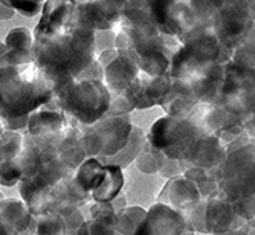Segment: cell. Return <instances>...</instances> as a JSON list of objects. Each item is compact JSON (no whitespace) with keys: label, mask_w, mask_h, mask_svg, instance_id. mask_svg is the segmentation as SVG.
I'll use <instances>...</instances> for the list:
<instances>
[{"label":"cell","mask_w":255,"mask_h":235,"mask_svg":"<svg viewBox=\"0 0 255 235\" xmlns=\"http://www.w3.org/2000/svg\"><path fill=\"white\" fill-rule=\"evenodd\" d=\"M185 217V232H200V234H223L243 228L248 222L240 219L233 203L225 199L200 200Z\"/></svg>","instance_id":"cell-8"},{"label":"cell","mask_w":255,"mask_h":235,"mask_svg":"<svg viewBox=\"0 0 255 235\" xmlns=\"http://www.w3.org/2000/svg\"><path fill=\"white\" fill-rule=\"evenodd\" d=\"M3 199H5V197H3V194H2V193H0V202H2Z\"/></svg>","instance_id":"cell-39"},{"label":"cell","mask_w":255,"mask_h":235,"mask_svg":"<svg viewBox=\"0 0 255 235\" xmlns=\"http://www.w3.org/2000/svg\"><path fill=\"white\" fill-rule=\"evenodd\" d=\"M150 15L159 34L173 37L179 43L196 25V17L188 2L157 0L148 2Z\"/></svg>","instance_id":"cell-9"},{"label":"cell","mask_w":255,"mask_h":235,"mask_svg":"<svg viewBox=\"0 0 255 235\" xmlns=\"http://www.w3.org/2000/svg\"><path fill=\"white\" fill-rule=\"evenodd\" d=\"M210 171L217 182L220 199L234 203L254 197V139L243 134L228 144L223 162Z\"/></svg>","instance_id":"cell-3"},{"label":"cell","mask_w":255,"mask_h":235,"mask_svg":"<svg viewBox=\"0 0 255 235\" xmlns=\"http://www.w3.org/2000/svg\"><path fill=\"white\" fill-rule=\"evenodd\" d=\"M115 48L120 55L128 57L141 74L157 78L168 72L171 58L179 51L180 43L162 34L157 37H141L120 29L115 37Z\"/></svg>","instance_id":"cell-4"},{"label":"cell","mask_w":255,"mask_h":235,"mask_svg":"<svg viewBox=\"0 0 255 235\" xmlns=\"http://www.w3.org/2000/svg\"><path fill=\"white\" fill-rule=\"evenodd\" d=\"M8 3L14 11H18L25 17H34L41 12L44 5V2H29V0H8Z\"/></svg>","instance_id":"cell-30"},{"label":"cell","mask_w":255,"mask_h":235,"mask_svg":"<svg viewBox=\"0 0 255 235\" xmlns=\"http://www.w3.org/2000/svg\"><path fill=\"white\" fill-rule=\"evenodd\" d=\"M133 109L128 100L124 97V93L120 95H110V107L106 116H127Z\"/></svg>","instance_id":"cell-29"},{"label":"cell","mask_w":255,"mask_h":235,"mask_svg":"<svg viewBox=\"0 0 255 235\" xmlns=\"http://www.w3.org/2000/svg\"><path fill=\"white\" fill-rule=\"evenodd\" d=\"M52 98V86L35 63L0 66V124L29 118Z\"/></svg>","instance_id":"cell-2"},{"label":"cell","mask_w":255,"mask_h":235,"mask_svg":"<svg viewBox=\"0 0 255 235\" xmlns=\"http://www.w3.org/2000/svg\"><path fill=\"white\" fill-rule=\"evenodd\" d=\"M225 156H226V147L220 142V139L214 134L203 133L193 142L182 163L187 170L188 168L213 170L220 165Z\"/></svg>","instance_id":"cell-11"},{"label":"cell","mask_w":255,"mask_h":235,"mask_svg":"<svg viewBox=\"0 0 255 235\" xmlns=\"http://www.w3.org/2000/svg\"><path fill=\"white\" fill-rule=\"evenodd\" d=\"M32 235H35V234H32Z\"/></svg>","instance_id":"cell-40"},{"label":"cell","mask_w":255,"mask_h":235,"mask_svg":"<svg viewBox=\"0 0 255 235\" xmlns=\"http://www.w3.org/2000/svg\"><path fill=\"white\" fill-rule=\"evenodd\" d=\"M110 203H112V208L115 209V213H120L121 209L127 208V200H126V196L123 194H118V197H115Z\"/></svg>","instance_id":"cell-35"},{"label":"cell","mask_w":255,"mask_h":235,"mask_svg":"<svg viewBox=\"0 0 255 235\" xmlns=\"http://www.w3.org/2000/svg\"><path fill=\"white\" fill-rule=\"evenodd\" d=\"M89 20L92 28L100 32H106L120 23L124 2H75Z\"/></svg>","instance_id":"cell-15"},{"label":"cell","mask_w":255,"mask_h":235,"mask_svg":"<svg viewBox=\"0 0 255 235\" xmlns=\"http://www.w3.org/2000/svg\"><path fill=\"white\" fill-rule=\"evenodd\" d=\"M185 232V217L176 209L154 203L137 226L134 235H182Z\"/></svg>","instance_id":"cell-10"},{"label":"cell","mask_w":255,"mask_h":235,"mask_svg":"<svg viewBox=\"0 0 255 235\" xmlns=\"http://www.w3.org/2000/svg\"><path fill=\"white\" fill-rule=\"evenodd\" d=\"M14 12L15 11L9 6L8 0H2V2H0V20H8V18H11L14 15Z\"/></svg>","instance_id":"cell-34"},{"label":"cell","mask_w":255,"mask_h":235,"mask_svg":"<svg viewBox=\"0 0 255 235\" xmlns=\"http://www.w3.org/2000/svg\"><path fill=\"white\" fill-rule=\"evenodd\" d=\"M200 200L202 197L194 183L187 180L183 176L170 179L157 197V203H164L180 214L190 213Z\"/></svg>","instance_id":"cell-12"},{"label":"cell","mask_w":255,"mask_h":235,"mask_svg":"<svg viewBox=\"0 0 255 235\" xmlns=\"http://www.w3.org/2000/svg\"><path fill=\"white\" fill-rule=\"evenodd\" d=\"M165 160H167L165 154L159 150H156V148H153L145 140L141 151H139V154L134 159V163L141 173L154 174V173L160 171V168L164 167Z\"/></svg>","instance_id":"cell-21"},{"label":"cell","mask_w":255,"mask_h":235,"mask_svg":"<svg viewBox=\"0 0 255 235\" xmlns=\"http://www.w3.org/2000/svg\"><path fill=\"white\" fill-rule=\"evenodd\" d=\"M6 46H5V43H0V60H2L3 58V55L6 54Z\"/></svg>","instance_id":"cell-36"},{"label":"cell","mask_w":255,"mask_h":235,"mask_svg":"<svg viewBox=\"0 0 255 235\" xmlns=\"http://www.w3.org/2000/svg\"><path fill=\"white\" fill-rule=\"evenodd\" d=\"M171 78L168 75V72L162 77L157 78H150L147 80V87H145V93H147V98L153 106H159L162 103L170 90H171Z\"/></svg>","instance_id":"cell-24"},{"label":"cell","mask_w":255,"mask_h":235,"mask_svg":"<svg viewBox=\"0 0 255 235\" xmlns=\"http://www.w3.org/2000/svg\"><path fill=\"white\" fill-rule=\"evenodd\" d=\"M95 29L75 2H44L34 29V63L52 86L57 101L95 58Z\"/></svg>","instance_id":"cell-1"},{"label":"cell","mask_w":255,"mask_h":235,"mask_svg":"<svg viewBox=\"0 0 255 235\" xmlns=\"http://www.w3.org/2000/svg\"><path fill=\"white\" fill-rule=\"evenodd\" d=\"M141 74L137 66L124 55H118L103 69V83L109 89L110 95H120L130 83Z\"/></svg>","instance_id":"cell-16"},{"label":"cell","mask_w":255,"mask_h":235,"mask_svg":"<svg viewBox=\"0 0 255 235\" xmlns=\"http://www.w3.org/2000/svg\"><path fill=\"white\" fill-rule=\"evenodd\" d=\"M57 109L83 127L98 122L110 107V92L103 81H75L57 101Z\"/></svg>","instance_id":"cell-5"},{"label":"cell","mask_w":255,"mask_h":235,"mask_svg":"<svg viewBox=\"0 0 255 235\" xmlns=\"http://www.w3.org/2000/svg\"><path fill=\"white\" fill-rule=\"evenodd\" d=\"M214 235H254V222H248L243 228L228 231L223 234H214Z\"/></svg>","instance_id":"cell-33"},{"label":"cell","mask_w":255,"mask_h":235,"mask_svg":"<svg viewBox=\"0 0 255 235\" xmlns=\"http://www.w3.org/2000/svg\"><path fill=\"white\" fill-rule=\"evenodd\" d=\"M182 235H196V234L194 232H183Z\"/></svg>","instance_id":"cell-38"},{"label":"cell","mask_w":255,"mask_h":235,"mask_svg":"<svg viewBox=\"0 0 255 235\" xmlns=\"http://www.w3.org/2000/svg\"><path fill=\"white\" fill-rule=\"evenodd\" d=\"M35 235H64V225L61 217L54 213L35 219Z\"/></svg>","instance_id":"cell-27"},{"label":"cell","mask_w":255,"mask_h":235,"mask_svg":"<svg viewBox=\"0 0 255 235\" xmlns=\"http://www.w3.org/2000/svg\"><path fill=\"white\" fill-rule=\"evenodd\" d=\"M21 179V168L17 160H2L0 162V185L14 186Z\"/></svg>","instance_id":"cell-28"},{"label":"cell","mask_w":255,"mask_h":235,"mask_svg":"<svg viewBox=\"0 0 255 235\" xmlns=\"http://www.w3.org/2000/svg\"><path fill=\"white\" fill-rule=\"evenodd\" d=\"M128 116H104L89 127L81 125L80 145L90 159H109L118 154L128 142L131 133Z\"/></svg>","instance_id":"cell-6"},{"label":"cell","mask_w":255,"mask_h":235,"mask_svg":"<svg viewBox=\"0 0 255 235\" xmlns=\"http://www.w3.org/2000/svg\"><path fill=\"white\" fill-rule=\"evenodd\" d=\"M145 140L147 139H145L144 131L139 127H133L127 145L118 154H115L113 157H109V159H103V160L97 159V160L101 163V165H117L123 170V168L128 167L131 162H134L136 156L139 154V151H141Z\"/></svg>","instance_id":"cell-18"},{"label":"cell","mask_w":255,"mask_h":235,"mask_svg":"<svg viewBox=\"0 0 255 235\" xmlns=\"http://www.w3.org/2000/svg\"><path fill=\"white\" fill-rule=\"evenodd\" d=\"M220 44L236 51L251 35H254V3L220 2L210 23Z\"/></svg>","instance_id":"cell-7"},{"label":"cell","mask_w":255,"mask_h":235,"mask_svg":"<svg viewBox=\"0 0 255 235\" xmlns=\"http://www.w3.org/2000/svg\"><path fill=\"white\" fill-rule=\"evenodd\" d=\"M0 235H9V234L6 232V229L2 226V223H0Z\"/></svg>","instance_id":"cell-37"},{"label":"cell","mask_w":255,"mask_h":235,"mask_svg":"<svg viewBox=\"0 0 255 235\" xmlns=\"http://www.w3.org/2000/svg\"><path fill=\"white\" fill-rule=\"evenodd\" d=\"M183 177L193 182L194 186L202 197V200H211L219 197V186L211 174L210 170H202V168H188L183 171Z\"/></svg>","instance_id":"cell-20"},{"label":"cell","mask_w":255,"mask_h":235,"mask_svg":"<svg viewBox=\"0 0 255 235\" xmlns=\"http://www.w3.org/2000/svg\"><path fill=\"white\" fill-rule=\"evenodd\" d=\"M103 179L97 190L92 193L94 202H112L115 197L121 194L124 186V174L123 170L117 165H103Z\"/></svg>","instance_id":"cell-17"},{"label":"cell","mask_w":255,"mask_h":235,"mask_svg":"<svg viewBox=\"0 0 255 235\" xmlns=\"http://www.w3.org/2000/svg\"><path fill=\"white\" fill-rule=\"evenodd\" d=\"M236 214L245 222H254V197L242 199L233 203Z\"/></svg>","instance_id":"cell-31"},{"label":"cell","mask_w":255,"mask_h":235,"mask_svg":"<svg viewBox=\"0 0 255 235\" xmlns=\"http://www.w3.org/2000/svg\"><path fill=\"white\" fill-rule=\"evenodd\" d=\"M23 148V136L15 131L3 130L0 136V154L2 160H15Z\"/></svg>","instance_id":"cell-25"},{"label":"cell","mask_w":255,"mask_h":235,"mask_svg":"<svg viewBox=\"0 0 255 235\" xmlns=\"http://www.w3.org/2000/svg\"><path fill=\"white\" fill-rule=\"evenodd\" d=\"M0 223L9 235H32L35 232V217L20 199L0 202Z\"/></svg>","instance_id":"cell-13"},{"label":"cell","mask_w":255,"mask_h":235,"mask_svg":"<svg viewBox=\"0 0 255 235\" xmlns=\"http://www.w3.org/2000/svg\"><path fill=\"white\" fill-rule=\"evenodd\" d=\"M187 170L185 168V165L182 162L179 160H171V159H167L165 163H164V167L160 168V174L167 177V179H173V177H177V176H182L183 171Z\"/></svg>","instance_id":"cell-32"},{"label":"cell","mask_w":255,"mask_h":235,"mask_svg":"<svg viewBox=\"0 0 255 235\" xmlns=\"http://www.w3.org/2000/svg\"><path fill=\"white\" fill-rule=\"evenodd\" d=\"M34 37L28 28H12L5 40L8 51H32Z\"/></svg>","instance_id":"cell-26"},{"label":"cell","mask_w":255,"mask_h":235,"mask_svg":"<svg viewBox=\"0 0 255 235\" xmlns=\"http://www.w3.org/2000/svg\"><path fill=\"white\" fill-rule=\"evenodd\" d=\"M103 171L104 167L97 159H86L74 173V179L83 191L92 196L103 179Z\"/></svg>","instance_id":"cell-19"},{"label":"cell","mask_w":255,"mask_h":235,"mask_svg":"<svg viewBox=\"0 0 255 235\" xmlns=\"http://www.w3.org/2000/svg\"><path fill=\"white\" fill-rule=\"evenodd\" d=\"M57 214L64 225V235H89L83 213L75 206H61Z\"/></svg>","instance_id":"cell-23"},{"label":"cell","mask_w":255,"mask_h":235,"mask_svg":"<svg viewBox=\"0 0 255 235\" xmlns=\"http://www.w3.org/2000/svg\"><path fill=\"white\" fill-rule=\"evenodd\" d=\"M147 211L141 206H127L117 213V232L120 235H134L137 226L142 223Z\"/></svg>","instance_id":"cell-22"},{"label":"cell","mask_w":255,"mask_h":235,"mask_svg":"<svg viewBox=\"0 0 255 235\" xmlns=\"http://www.w3.org/2000/svg\"><path fill=\"white\" fill-rule=\"evenodd\" d=\"M69 118L54 106L48 104L29 115L28 130L31 136H63L69 127Z\"/></svg>","instance_id":"cell-14"}]
</instances>
